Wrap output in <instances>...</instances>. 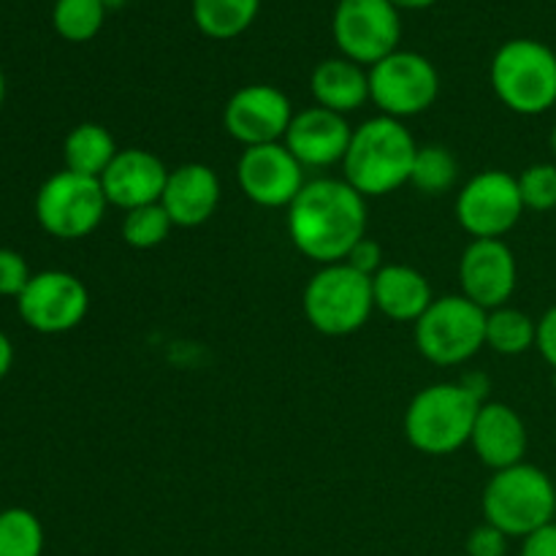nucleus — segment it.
Listing matches in <instances>:
<instances>
[{"label":"nucleus","mask_w":556,"mask_h":556,"mask_svg":"<svg viewBox=\"0 0 556 556\" xmlns=\"http://www.w3.org/2000/svg\"><path fill=\"white\" fill-rule=\"evenodd\" d=\"M521 556H556V521L521 538Z\"/></svg>","instance_id":"33"},{"label":"nucleus","mask_w":556,"mask_h":556,"mask_svg":"<svg viewBox=\"0 0 556 556\" xmlns=\"http://www.w3.org/2000/svg\"><path fill=\"white\" fill-rule=\"evenodd\" d=\"M161 204L174 226H204L220 204V179L206 163H182L168 174Z\"/></svg>","instance_id":"19"},{"label":"nucleus","mask_w":556,"mask_h":556,"mask_svg":"<svg viewBox=\"0 0 556 556\" xmlns=\"http://www.w3.org/2000/svg\"><path fill=\"white\" fill-rule=\"evenodd\" d=\"M556 486L535 465L497 470L483 489V519L508 538H527L554 521Z\"/></svg>","instance_id":"4"},{"label":"nucleus","mask_w":556,"mask_h":556,"mask_svg":"<svg viewBox=\"0 0 556 556\" xmlns=\"http://www.w3.org/2000/svg\"><path fill=\"white\" fill-rule=\"evenodd\" d=\"M43 527L27 508L0 510V556H41Z\"/></svg>","instance_id":"27"},{"label":"nucleus","mask_w":556,"mask_h":556,"mask_svg":"<svg viewBox=\"0 0 556 556\" xmlns=\"http://www.w3.org/2000/svg\"><path fill=\"white\" fill-rule=\"evenodd\" d=\"M168 168L155 152L130 147L119 150L101 177V188L112 206L130 212L147 204H161L168 182Z\"/></svg>","instance_id":"16"},{"label":"nucleus","mask_w":556,"mask_h":556,"mask_svg":"<svg viewBox=\"0 0 556 556\" xmlns=\"http://www.w3.org/2000/svg\"><path fill=\"white\" fill-rule=\"evenodd\" d=\"M345 264L351 266V269H356L358 275L375 277L386 266L383 264V248H380L372 237L358 239V242L353 244L351 253H348Z\"/></svg>","instance_id":"32"},{"label":"nucleus","mask_w":556,"mask_h":556,"mask_svg":"<svg viewBox=\"0 0 556 556\" xmlns=\"http://www.w3.org/2000/svg\"><path fill=\"white\" fill-rule=\"evenodd\" d=\"M11 364H14V345H11L9 334H3V331H0V380L9 375Z\"/></svg>","instance_id":"35"},{"label":"nucleus","mask_w":556,"mask_h":556,"mask_svg":"<svg viewBox=\"0 0 556 556\" xmlns=\"http://www.w3.org/2000/svg\"><path fill=\"white\" fill-rule=\"evenodd\" d=\"M288 237L304 258L342 264L367 237V199L345 179H315L288 206Z\"/></svg>","instance_id":"1"},{"label":"nucleus","mask_w":556,"mask_h":556,"mask_svg":"<svg viewBox=\"0 0 556 556\" xmlns=\"http://www.w3.org/2000/svg\"><path fill=\"white\" fill-rule=\"evenodd\" d=\"M20 318L38 334H65L87 318L90 293L71 271L47 269L30 277L16 299Z\"/></svg>","instance_id":"12"},{"label":"nucleus","mask_w":556,"mask_h":556,"mask_svg":"<svg viewBox=\"0 0 556 556\" xmlns=\"http://www.w3.org/2000/svg\"><path fill=\"white\" fill-rule=\"evenodd\" d=\"M535 348L541 351V356L546 358V364L556 369V307L546 309L541 320H538V342Z\"/></svg>","instance_id":"34"},{"label":"nucleus","mask_w":556,"mask_h":556,"mask_svg":"<svg viewBox=\"0 0 556 556\" xmlns=\"http://www.w3.org/2000/svg\"><path fill=\"white\" fill-rule=\"evenodd\" d=\"M302 307L309 326L326 337L356 334L375 313L372 277L342 264L320 266L304 286Z\"/></svg>","instance_id":"6"},{"label":"nucleus","mask_w":556,"mask_h":556,"mask_svg":"<svg viewBox=\"0 0 556 556\" xmlns=\"http://www.w3.org/2000/svg\"><path fill=\"white\" fill-rule=\"evenodd\" d=\"M527 443V427L514 407L505 402H483L470 438L472 451L483 465L494 472L521 465Z\"/></svg>","instance_id":"18"},{"label":"nucleus","mask_w":556,"mask_h":556,"mask_svg":"<svg viewBox=\"0 0 556 556\" xmlns=\"http://www.w3.org/2000/svg\"><path fill=\"white\" fill-rule=\"evenodd\" d=\"M459 177V163L443 144L418 147L416 163H413L410 185L424 195H443L454 188Z\"/></svg>","instance_id":"26"},{"label":"nucleus","mask_w":556,"mask_h":556,"mask_svg":"<svg viewBox=\"0 0 556 556\" xmlns=\"http://www.w3.org/2000/svg\"><path fill=\"white\" fill-rule=\"evenodd\" d=\"M492 87L521 117L548 112L556 106V52L535 38H510L492 60Z\"/></svg>","instance_id":"5"},{"label":"nucleus","mask_w":556,"mask_h":556,"mask_svg":"<svg viewBox=\"0 0 556 556\" xmlns=\"http://www.w3.org/2000/svg\"><path fill=\"white\" fill-rule=\"evenodd\" d=\"M353 128L348 117L324 106H309L293 114L282 144L304 168H326L345 161Z\"/></svg>","instance_id":"17"},{"label":"nucleus","mask_w":556,"mask_h":556,"mask_svg":"<svg viewBox=\"0 0 556 556\" xmlns=\"http://www.w3.org/2000/svg\"><path fill=\"white\" fill-rule=\"evenodd\" d=\"M106 11L103 0H54L52 25L65 41L85 43L101 33Z\"/></svg>","instance_id":"25"},{"label":"nucleus","mask_w":556,"mask_h":556,"mask_svg":"<svg viewBox=\"0 0 556 556\" xmlns=\"http://www.w3.org/2000/svg\"><path fill=\"white\" fill-rule=\"evenodd\" d=\"M315 106L348 117L369 101V71L348 58H329L315 65L309 76Z\"/></svg>","instance_id":"21"},{"label":"nucleus","mask_w":556,"mask_h":556,"mask_svg":"<svg viewBox=\"0 0 556 556\" xmlns=\"http://www.w3.org/2000/svg\"><path fill=\"white\" fill-rule=\"evenodd\" d=\"M261 0H193V22L206 38L228 41L255 22Z\"/></svg>","instance_id":"23"},{"label":"nucleus","mask_w":556,"mask_h":556,"mask_svg":"<svg viewBox=\"0 0 556 556\" xmlns=\"http://www.w3.org/2000/svg\"><path fill=\"white\" fill-rule=\"evenodd\" d=\"M106 206L101 179L81 177L68 168L52 174L36 193L38 223L49 237L65 242L90 237L101 226Z\"/></svg>","instance_id":"8"},{"label":"nucleus","mask_w":556,"mask_h":556,"mask_svg":"<svg viewBox=\"0 0 556 556\" xmlns=\"http://www.w3.org/2000/svg\"><path fill=\"white\" fill-rule=\"evenodd\" d=\"M462 296L492 313L505 307L519 286L516 255L503 239H472L459 261Z\"/></svg>","instance_id":"15"},{"label":"nucleus","mask_w":556,"mask_h":556,"mask_svg":"<svg viewBox=\"0 0 556 556\" xmlns=\"http://www.w3.org/2000/svg\"><path fill=\"white\" fill-rule=\"evenodd\" d=\"M519 190L525 210L552 212L556 210V166L554 163H532L519 174Z\"/></svg>","instance_id":"29"},{"label":"nucleus","mask_w":556,"mask_h":556,"mask_svg":"<svg viewBox=\"0 0 556 556\" xmlns=\"http://www.w3.org/2000/svg\"><path fill=\"white\" fill-rule=\"evenodd\" d=\"M538 342V320L516 307H497L486 313V345L500 356H521Z\"/></svg>","instance_id":"24"},{"label":"nucleus","mask_w":556,"mask_h":556,"mask_svg":"<svg viewBox=\"0 0 556 556\" xmlns=\"http://www.w3.org/2000/svg\"><path fill=\"white\" fill-rule=\"evenodd\" d=\"M30 277L33 275L27 269V261L16 250L0 248V296L20 299V293L25 291Z\"/></svg>","instance_id":"30"},{"label":"nucleus","mask_w":556,"mask_h":556,"mask_svg":"<svg viewBox=\"0 0 556 556\" xmlns=\"http://www.w3.org/2000/svg\"><path fill=\"white\" fill-rule=\"evenodd\" d=\"M174 223L163 204H147L139 210L125 212L123 217V239L125 244L136 250H152L163 244L172 233Z\"/></svg>","instance_id":"28"},{"label":"nucleus","mask_w":556,"mask_h":556,"mask_svg":"<svg viewBox=\"0 0 556 556\" xmlns=\"http://www.w3.org/2000/svg\"><path fill=\"white\" fill-rule=\"evenodd\" d=\"M552 150H554V155H556V123H554V128H552Z\"/></svg>","instance_id":"38"},{"label":"nucleus","mask_w":556,"mask_h":556,"mask_svg":"<svg viewBox=\"0 0 556 556\" xmlns=\"http://www.w3.org/2000/svg\"><path fill=\"white\" fill-rule=\"evenodd\" d=\"M465 548L467 556H505V552H508V535L483 521L481 527H476L467 535Z\"/></svg>","instance_id":"31"},{"label":"nucleus","mask_w":556,"mask_h":556,"mask_svg":"<svg viewBox=\"0 0 556 556\" xmlns=\"http://www.w3.org/2000/svg\"><path fill=\"white\" fill-rule=\"evenodd\" d=\"M3 101H5V74L3 68H0V106H3Z\"/></svg>","instance_id":"37"},{"label":"nucleus","mask_w":556,"mask_h":556,"mask_svg":"<svg viewBox=\"0 0 556 556\" xmlns=\"http://www.w3.org/2000/svg\"><path fill=\"white\" fill-rule=\"evenodd\" d=\"M239 188L253 204L266 210L291 206L293 199L302 193L304 166L291 155L282 141L277 144L244 147L237 163Z\"/></svg>","instance_id":"14"},{"label":"nucleus","mask_w":556,"mask_h":556,"mask_svg":"<svg viewBox=\"0 0 556 556\" xmlns=\"http://www.w3.org/2000/svg\"><path fill=\"white\" fill-rule=\"evenodd\" d=\"M481 402L462 383H434L418 391L405 410V438L427 456H448L470 443Z\"/></svg>","instance_id":"3"},{"label":"nucleus","mask_w":556,"mask_h":556,"mask_svg":"<svg viewBox=\"0 0 556 556\" xmlns=\"http://www.w3.org/2000/svg\"><path fill=\"white\" fill-rule=\"evenodd\" d=\"M117 141L109 134V128L98 123H81L65 136L63 161L65 168L81 177L101 179L109 163L117 157Z\"/></svg>","instance_id":"22"},{"label":"nucleus","mask_w":556,"mask_h":556,"mask_svg":"<svg viewBox=\"0 0 556 556\" xmlns=\"http://www.w3.org/2000/svg\"><path fill=\"white\" fill-rule=\"evenodd\" d=\"M418 144L402 119L380 117L367 119L353 128L351 147L345 152V182L356 188L364 199H378L410 182Z\"/></svg>","instance_id":"2"},{"label":"nucleus","mask_w":556,"mask_h":556,"mask_svg":"<svg viewBox=\"0 0 556 556\" xmlns=\"http://www.w3.org/2000/svg\"><path fill=\"white\" fill-rule=\"evenodd\" d=\"M293 114L296 112L280 87L244 85L228 98L223 109V125L228 136L242 147L277 144L286 139Z\"/></svg>","instance_id":"13"},{"label":"nucleus","mask_w":556,"mask_h":556,"mask_svg":"<svg viewBox=\"0 0 556 556\" xmlns=\"http://www.w3.org/2000/svg\"><path fill=\"white\" fill-rule=\"evenodd\" d=\"M416 345L438 367H459L486 345V309L467 296H440L416 320Z\"/></svg>","instance_id":"7"},{"label":"nucleus","mask_w":556,"mask_h":556,"mask_svg":"<svg viewBox=\"0 0 556 556\" xmlns=\"http://www.w3.org/2000/svg\"><path fill=\"white\" fill-rule=\"evenodd\" d=\"M438 96V68L432 65V60L418 52L396 49L394 54L369 68V101L386 117H418L434 106Z\"/></svg>","instance_id":"9"},{"label":"nucleus","mask_w":556,"mask_h":556,"mask_svg":"<svg viewBox=\"0 0 556 556\" xmlns=\"http://www.w3.org/2000/svg\"><path fill=\"white\" fill-rule=\"evenodd\" d=\"M331 33L342 58L372 68L400 49V9L389 0H340L331 20Z\"/></svg>","instance_id":"10"},{"label":"nucleus","mask_w":556,"mask_h":556,"mask_svg":"<svg viewBox=\"0 0 556 556\" xmlns=\"http://www.w3.org/2000/svg\"><path fill=\"white\" fill-rule=\"evenodd\" d=\"M391 5H396V9H410V11H421V9H432L438 0H389Z\"/></svg>","instance_id":"36"},{"label":"nucleus","mask_w":556,"mask_h":556,"mask_svg":"<svg viewBox=\"0 0 556 556\" xmlns=\"http://www.w3.org/2000/svg\"><path fill=\"white\" fill-rule=\"evenodd\" d=\"M372 299L375 309L396 324H416L434 302L427 277L405 264H386L372 277Z\"/></svg>","instance_id":"20"},{"label":"nucleus","mask_w":556,"mask_h":556,"mask_svg":"<svg viewBox=\"0 0 556 556\" xmlns=\"http://www.w3.org/2000/svg\"><path fill=\"white\" fill-rule=\"evenodd\" d=\"M525 215L519 179L500 168L476 174L456 195V220L472 239H503Z\"/></svg>","instance_id":"11"}]
</instances>
